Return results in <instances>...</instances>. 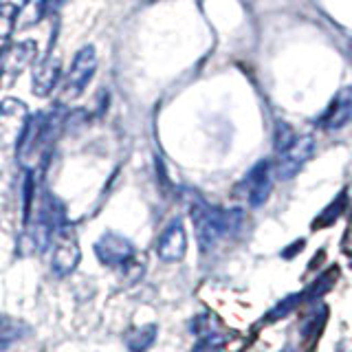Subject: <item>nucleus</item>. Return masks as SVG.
<instances>
[{
	"instance_id": "2eb2a0df",
	"label": "nucleus",
	"mask_w": 352,
	"mask_h": 352,
	"mask_svg": "<svg viewBox=\"0 0 352 352\" xmlns=\"http://www.w3.org/2000/svg\"><path fill=\"white\" fill-rule=\"evenodd\" d=\"M344 207H346V192H341L333 203H330L324 212H322V216L319 218H315V223H313V227L317 229V227H328V225H333L335 220L339 218V214L344 212Z\"/></svg>"
},
{
	"instance_id": "9d476101",
	"label": "nucleus",
	"mask_w": 352,
	"mask_h": 352,
	"mask_svg": "<svg viewBox=\"0 0 352 352\" xmlns=\"http://www.w3.org/2000/svg\"><path fill=\"white\" fill-rule=\"evenodd\" d=\"M352 119V88H344L328 106L326 115L322 117V126L326 130H339Z\"/></svg>"
},
{
	"instance_id": "f257e3e1",
	"label": "nucleus",
	"mask_w": 352,
	"mask_h": 352,
	"mask_svg": "<svg viewBox=\"0 0 352 352\" xmlns=\"http://www.w3.org/2000/svg\"><path fill=\"white\" fill-rule=\"evenodd\" d=\"M242 218H245V214L240 209H218L203 201L192 205V220L201 251H209L212 247H216L218 240L238 231V227L242 225Z\"/></svg>"
},
{
	"instance_id": "4468645a",
	"label": "nucleus",
	"mask_w": 352,
	"mask_h": 352,
	"mask_svg": "<svg viewBox=\"0 0 352 352\" xmlns=\"http://www.w3.org/2000/svg\"><path fill=\"white\" fill-rule=\"evenodd\" d=\"M27 333V326L11 317H0V350H5L14 341H18Z\"/></svg>"
},
{
	"instance_id": "a211bd4d",
	"label": "nucleus",
	"mask_w": 352,
	"mask_h": 352,
	"mask_svg": "<svg viewBox=\"0 0 352 352\" xmlns=\"http://www.w3.org/2000/svg\"><path fill=\"white\" fill-rule=\"evenodd\" d=\"M297 302H300V295H289L282 304H278V306L273 308V313H269V319H280L284 315H289L293 308H295Z\"/></svg>"
},
{
	"instance_id": "1a4fd4ad",
	"label": "nucleus",
	"mask_w": 352,
	"mask_h": 352,
	"mask_svg": "<svg viewBox=\"0 0 352 352\" xmlns=\"http://www.w3.org/2000/svg\"><path fill=\"white\" fill-rule=\"evenodd\" d=\"M80 258H82V251H80V245H77V240L71 234H64L53 251V260H51L53 273L60 275V278L62 275H69L77 264H80Z\"/></svg>"
},
{
	"instance_id": "20e7f679",
	"label": "nucleus",
	"mask_w": 352,
	"mask_h": 352,
	"mask_svg": "<svg viewBox=\"0 0 352 352\" xmlns=\"http://www.w3.org/2000/svg\"><path fill=\"white\" fill-rule=\"evenodd\" d=\"M95 71H97V53L91 44H86V47H82L75 53L71 71H69V75H66L64 86H62V93H66L64 97L75 99L88 84H91Z\"/></svg>"
},
{
	"instance_id": "9b49d317",
	"label": "nucleus",
	"mask_w": 352,
	"mask_h": 352,
	"mask_svg": "<svg viewBox=\"0 0 352 352\" xmlns=\"http://www.w3.org/2000/svg\"><path fill=\"white\" fill-rule=\"evenodd\" d=\"M62 75V64L58 58H47L40 66L36 75H33V93L38 97H47L60 82Z\"/></svg>"
},
{
	"instance_id": "f03ea898",
	"label": "nucleus",
	"mask_w": 352,
	"mask_h": 352,
	"mask_svg": "<svg viewBox=\"0 0 352 352\" xmlns=\"http://www.w3.org/2000/svg\"><path fill=\"white\" fill-rule=\"evenodd\" d=\"M62 126H64V117L60 110H51V113H40L36 117H31L18 146L20 161L29 163L31 159L42 157L47 148H51V143L58 137Z\"/></svg>"
},
{
	"instance_id": "39448f33",
	"label": "nucleus",
	"mask_w": 352,
	"mask_h": 352,
	"mask_svg": "<svg viewBox=\"0 0 352 352\" xmlns=\"http://www.w3.org/2000/svg\"><path fill=\"white\" fill-rule=\"evenodd\" d=\"M95 256L106 267H126L130 260H135L137 249L128 238L113 234V231H106L95 242Z\"/></svg>"
},
{
	"instance_id": "aec40b11",
	"label": "nucleus",
	"mask_w": 352,
	"mask_h": 352,
	"mask_svg": "<svg viewBox=\"0 0 352 352\" xmlns=\"http://www.w3.org/2000/svg\"><path fill=\"white\" fill-rule=\"evenodd\" d=\"M31 196H33V174L25 176V223L29 225V209H31Z\"/></svg>"
},
{
	"instance_id": "7ed1b4c3",
	"label": "nucleus",
	"mask_w": 352,
	"mask_h": 352,
	"mask_svg": "<svg viewBox=\"0 0 352 352\" xmlns=\"http://www.w3.org/2000/svg\"><path fill=\"white\" fill-rule=\"evenodd\" d=\"M29 108L16 97L0 102V150H16L29 126Z\"/></svg>"
},
{
	"instance_id": "f3484780",
	"label": "nucleus",
	"mask_w": 352,
	"mask_h": 352,
	"mask_svg": "<svg viewBox=\"0 0 352 352\" xmlns=\"http://www.w3.org/2000/svg\"><path fill=\"white\" fill-rule=\"evenodd\" d=\"M295 132L289 124H278V128H275V150H278L280 154L286 152L295 141Z\"/></svg>"
},
{
	"instance_id": "ddd939ff",
	"label": "nucleus",
	"mask_w": 352,
	"mask_h": 352,
	"mask_svg": "<svg viewBox=\"0 0 352 352\" xmlns=\"http://www.w3.org/2000/svg\"><path fill=\"white\" fill-rule=\"evenodd\" d=\"M157 341V326L148 324L141 328H132L126 335V346L130 352H146L152 348V344Z\"/></svg>"
},
{
	"instance_id": "5701e85b",
	"label": "nucleus",
	"mask_w": 352,
	"mask_h": 352,
	"mask_svg": "<svg viewBox=\"0 0 352 352\" xmlns=\"http://www.w3.org/2000/svg\"><path fill=\"white\" fill-rule=\"evenodd\" d=\"M3 51H5V49H0V75H3V71H5V62H3Z\"/></svg>"
},
{
	"instance_id": "4be33fe9",
	"label": "nucleus",
	"mask_w": 352,
	"mask_h": 352,
	"mask_svg": "<svg viewBox=\"0 0 352 352\" xmlns=\"http://www.w3.org/2000/svg\"><path fill=\"white\" fill-rule=\"evenodd\" d=\"M302 249H304V240H297V242H295V245H293V247H289V249H286V251L282 253V256H284V258H291V256H293V253H297V251H302Z\"/></svg>"
},
{
	"instance_id": "412c9836",
	"label": "nucleus",
	"mask_w": 352,
	"mask_h": 352,
	"mask_svg": "<svg viewBox=\"0 0 352 352\" xmlns=\"http://www.w3.org/2000/svg\"><path fill=\"white\" fill-rule=\"evenodd\" d=\"M64 3H66V0H42V3H40V14L42 16H51L53 11H58Z\"/></svg>"
},
{
	"instance_id": "0eeeda50",
	"label": "nucleus",
	"mask_w": 352,
	"mask_h": 352,
	"mask_svg": "<svg viewBox=\"0 0 352 352\" xmlns=\"http://www.w3.org/2000/svg\"><path fill=\"white\" fill-rule=\"evenodd\" d=\"M187 251V234L181 220H172V223L165 227V231L159 236L157 242V256L163 262H179L185 258Z\"/></svg>"
},
{
	"instance_id": "6e6552de",
	"label": "nucleus",
	"mask_w": 352,
	"mask_h": 352,
	"mask_svg": "<svg viewBox=\"0 0 352 352\" xmlns=\"http://www.w3.org/2000/svg\"><path fill=\"white\" fill-rule=\"evenodd\" d=\"M242 187H245L247 198L253 207L264 205V201L271 194V163L260 161L258 165H253L251 172L245 176V181H242Z\"/></svg>"
},
{
	"instance_id": "f8f14e48",
	"label": "nucleus",
	"mask_w": 352,
	"mask_h": 352,
	"mask_svg": "<svg viewBox=\"0 0 352 352\" xmlns=\"http://www.w3.org/2000/svg\"><path fill=\"white\" fill-rule=\"evenodd\" d=\"M36 42L33 40H27V42H20V44H14V47L9 49V58H5V51H3V62H5V69L11 71V75H16L20 71H25L27 66L31 64V60L36 58Z\"/></svg>"
},
{
	"instance_id": "6ab92c4d",
	"label": "nucleus",
	"mask_w": 352,
	"mask_h": 352,
	"mask_svg": "<svg viewBox=\"0 0 352 352\" xmlns=\"http://www.w3.org/2000/svg\"><path fill=\"white\" fill-rule=\"evenodd\" d=\"M335 280H337V269H330L328 273H324L322 278H319V282H315V286L311 289V297L322 295L326 289H330V284H333Z\"/></svg>"
},
{
	"instance_id": "423d86ee",
	"label": "nucleus",
	"mask_w": 352,
	"mask_h": 352,
	"mask_svg": "<svg viewBox=\"0 0 352 352\" xmlns=\"http://www.w3.org/2000/svg\"><path fill=\"white\" fill-rule=\"evenodd\" d=\"M315 152V141L313 137H300L293 141V146L282 152V159H280V165H278V176L282 181H289L293 176L300 172L306 161L313 157Z\"/></svg>"
},
{
	"instance_id": "dca6fc26",
	"label": "nucleus",
	"mask_w": 352,
	"mask_h": 352,
	"mask_svg": "<svg viewBox=\"0 0 352 352\" xmlns=\"http://www.w3.org/2000/svg\"><path fill=\"white\" fill-rule=\"evenodd\" d=\"M18 18V7L9 3H0V40H9L14 31V22Z\"/></svg>"
}]
</instances>
